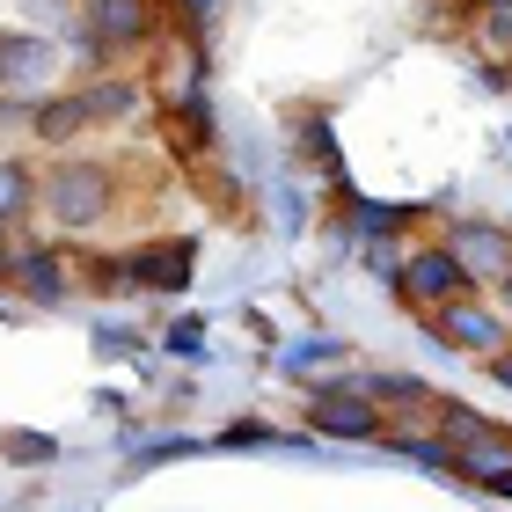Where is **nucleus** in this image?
Returning a JSON list of instances; mask_svg holds the SVG:
<instances>
[{
  "label": "nucleus",
  "mask_w": 512,
  "mask_h": 512,
  "mask_svg": "<svg viewBox=\"0 0 512 512\" xmlns=\"http://www.w3.org/2000/svg\"><path fill=\"white\" fill-rule=\"evenodd\" d=\"M125 213V169L103 154H52L37 183V220L52 235H103L110 220Z\"/></svg>",
  "instance_id": "f257e3e1"
},
{
  "label": "nucleus",
  "mask_w": 512,
  "mask_h": 512,
  "mask_svg": "<svg viewBox=\"0 0 512 512\" xmlns=\"http://www.w3.org/2000/svg\"><path fill=\"white\" fill-rule=\"evenodd\" d=\"M66 88V66H59V44L37 37V30H0V103H22L37 110L44 96Z\"/></svg>",
  "instance_id": "f03ea898"
},
{
  "label": "nucleus",
  "mask_w": 512,
  "mask_h": 512,
  "mask_svg": "<svg viewBox=\"0 0 512 512\" xmlns=\"http://www.w3.org/2000/svg\"><path fill=\"white\" fill-rule=\"evenodd\" d=\"M432 322V337L447 344V352H461V359H498L505 344H512V315L498 308L491 293H461V300H447V308H432L425 315Z\"/></svg>",
  "instance_id": "7ed1b4c3"
},
{
  "label": "nucleus",
  "mask_w": 512,
  "mask_h": 512,
  "mask_svg": "<svg viewBox=\"0 0 512 512\" xmlns=\"http://www.w3.org/2000/svg\"><path fill=\"white\" fill-rule=\"evenodd\" d=\"M88 59H125L154 37V0H81V30Z\"/></svg>",
  "instance_id": "20e7f679"
},
{
  "label": "nucleus",
  "mask_w": 512,
  "mask_h": 512,
  "mask_svg": "<svg viewBox=\"0 0 512 512\" xmlns=\"http://www.w3.org/2000/svg\"><path fill=\"white\" fill-rule=\"evenodd\" d=\"M395 293H403L410 315H432V308H447V300L476 293V286L461 278V264L447 256V242H425V249H410L403 264H395Z\"/></svg>",
  "instance_id": "39448f33"
},
{
  "label": "nucleus",
  "mask_w": 512,
  "mask_h": 512,
  "mask_svg": "<svg viewBox=\"0 0 512 512\" xmlns=\"http://www.w3.org/2000/svg\"><path fill=\"white\" fill-rule=\"evenodd\" d=\"M8 286H22V300H37V308L74 300L81 293V256H74V242H22Z\"/></svg>",
  "instance_id": "423d86ee"
},
{
  "label": "nucleus",
  "mask_w": 512,
  "mask_h": 512,
  "mask_svg": "<svg viewBox=\"0 0 512 512\" xmlns=\"http://www.w3.org/2000/svg\"><path fill=\"white\" fill-rule=\"evenodd\" d=\"M447 256L461 264V278H469L476 293H498V278L512 271V227H498V220H454Z\"/></svg>",
  "instance_id": "0eeeda50"
},
{
  "label": "nucleus",
  "mask_w": 512,
  "mask_h": 512,
  "mask_svg": "<svg viewBox=\"0 0 512 512\" xmlns=\"http://www.w3.org/2000/svg\"><path fill=\"white\" fill-rule=\"evenodd\" d=\"M308 417H315V432H337V439H381V432H388V417H381V403H374V395H366V381L315 388Z\"/></svg>",
  "instance_id": "6e6552de"
},
{
  "label": "nucleus",
  "mask_w": 512,
  "mask_h": 512,
  "mask_svg": "<svg viewBox=\"0 0 512 512\" xmlns=\"http://www.w3.org/2000/svg\"><path fill=\"white\" fill-rule=\"evenodd\" d=\"M30 132H37V147H44V154H74V139L88 132V110H81V96H74V88L44 96V103L30 110Z\"/></svg>",
  "instance_id": "1a4fd4ad"
},
{
  "label": "nucleus",
  "mask_w": 512,
  "mask_h": 512,
  "mask_svg": "<svg viewBox=\"0 0 512 512\" xmlns=\"http://www.w3.org/2000/svg\"><path fill=\"white\" fill-rule=\"evenodd\" d=\"M37 183H44V161H22V154L0 161V227L22 235L37 220Z\"/></svg>",
  "instance_id": "9d476101"
},
{
  "label": "nucleus",
  "mask_w": 512,
  "mask_h": 512,
  "mask_svg": "<svg viewBox=\"0 0 512 512\" xmlns=\"http://www.w3.org/2000/svg\"><path fill=\"white\" fill-rule=\"evenodd\" d=\"M74 96H81V110H88V125H125V118H139V110H147V96H139V81H125V74L81 81Z\"/></svg>",
  "instance_id": "9b49d317"
},
{
  "label": "nucleus",
  "mask_w": 512,
  "mask_h": 512,
  "mask_svg": "<svg viewBox=\"0 0 512 512\" xmlns=\"http://www.w3.org/2000/svg\"><path fill=\"white\" fill-rule=\"evenodd\" d=\"M22 15H30V30L37 37H52V30H81V0H15Z\"/></svg>",
  "instance_id": "f8f14e48"
},
{
  "label": "nucleus",
  "mask_w": 512,
  "mask_h": 512,
  "mask_svg": "<svg viewBox=\"0 0 512 512\" xmlns=\"http://www.w3.org/2000/svg\"><path fill=\"white\" fill-rule=\"evenodd\" d=\"M183 256H191V242H169L161 256H132V271H139V278H161V286H176V278H183Z\"/></svg>",
  "instance_id": "ddd939ff"
},
{
  "label": "nucleus",
  "mask_w": 512,
  "mask_h": 512,
  "mask_svg": "<svg viewBox=\"0 0 512 512\" xmlns=\"http://www.w3.org/2000/svg\"><path fill=\"white\" fill-rule=\"evenodd\" d=\"M15 249H22V235H15V227H0V278L15 271Z\"/></svg>",
  "instance_id": "4468645a"
},
{
  "label": "nucleus",
  "mask_w": 512,
  "mask_h": 512,
  "mask_svg": "<svg viewBox=\"0 0 512 512\" xmlns=\"http://www.w3.org/2000/svg\"><path fill=\"white\" fill-rule=\"evenodd\" d=\"M483 374H491L498 388H512V352H498V359H483Z\"/></svg>",
  "instance_id": "2eb2a0df"
},
{
  "label": "nucleus",
  "mask_w": 512,
  "mask_h": 512,
  "mask_svg": "<svg viewBox=\"0 0 512 512\" xmlns=\"http://www.w3.org/2000/svg\"><path fill=\"white\" fill-rule=\"evenodd\" d=\"M498 308H505V315H512V271H505V278H498Z\"/></svg>",
  "instance_id": "dca6fc26"
},
{
  "label": "nucleus",
  "mask_w": 512,
  "mask_h": 512,
  "mask_svg": "<svg viewBox=\"0 0 512 512\" xmlns=\"http://www.w3.org/2000/svg\"><path fill=\"white\" fill-rule=\"evenodd\" d=\"M505 352H512V344H505Z\"/></svg>",
  "instance_id": "f3484780"
}]
</instances>
